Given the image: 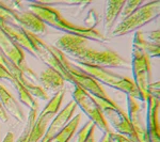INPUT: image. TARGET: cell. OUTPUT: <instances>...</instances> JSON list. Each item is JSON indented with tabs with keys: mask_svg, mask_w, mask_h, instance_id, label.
I'll return each instance as SVG.
<instances>
[{
	"mask_svg": "<svg viewBox=\"0 0 160 142\" xmlns=\"http://www.w3.org/2000/svg\"><path fill=\"white\" fill-rule=\"evenodd\" d=\"M55 47L64 55H68L74 61L99 68H127L130 63L111 49L98 50L90 45V40L81 37L65 34L56 41Z\"/></svg>",
	"mask_w": 160,
	"mask_h": 142,
	"instance_id": "6da1fadb",
	"label": "cell"
},
{
	"mask_svg": "<svg viewBox=\"0 0 160 142\" xmlns=\"http://www.w3.org/2000/svg\"><path fill=\"white\" fill-rule=\"evenodd\" d=\"M29 11L40 18L46 26L65 32L69 35L86 38L90 41L95 42H106L107 38L96 29H88L82 26L75 25L68 22L61 15V13L53 7H48L43 2H31L29 3Z\"/></svg>",
	"mask_w": 160,
	"mask_h": 142,
	"instance_id": "7a4b0ae2",
	"label": "cell"
},
{
	"mask_svg": "<svg viewBox=\"0 0 160 142\" xmlns=\"http://www.w3.org/2000/svg\"><path fill=\"white\" fill-rule=\"evenodd\" d=\"M73 64L81 69V71H83L84 73L89 74L96 81L102 82V84H107V86L113 88V89L122 91L126 95H130V96L135 97V99L142 102L141 94L139 92L138 88L136 87L135 82L130 80L129 78H127V77L121 76V75H118L105 68L89 65V64L80 63V62H76V61H74Z\"/></svg>",
	"mask_w": 160,
	"mask_h": 142,
	"instance_id": "3957f363",
	"label": "cell"
},
{
	"mask_svg": "<svg viewBox=\"0 0 160 142\" xmlns=\"http://www.w3.org/2000/svg\"><path fill=\"white\" fill-rule=\"evenodd\" d=\"M160 13V1L144 2L132 14L124 18L117 27L111 31L113 37H121L129 32L138 30L146 24L159 16Z\"/></svg>",
	"mask_w": 160,
	"mask_h": 142,
	"instance_id": "277c9868",
	"label": "cell"
},
{
	"mask_svg": "<svg viewBox=\"0 0 160 142\" xmlns=\"http://www.w3.org/2000/svg\"><path fill=\"white\" fill-rule=\"evenodd\" d=\"M53 50H55L56 55L58 56L59 60L61 61V63L63 64L64 68L71 75L72 79L74 81V86L80 87L81 89H83L84 91L89 93V94H91L93 97H95V99H110L105 90L102 89V87L98 84V81H96L94 78H92L89 74L84 73L83 71H81L77 66H75L73 62H71V60L68 58V56L64 55L61 50H59L55 46H53Z\"/></svg>",
	"mask_w": 160,
	"mask_h": 142,
	"instance_id": "5b68a950",
	"label": "cell"
},
{
	"mask_svg": "<svg viewBox=\"0 0 160 142\" xmlns=\"http://www.w3.org/2000/svg\"><path fill=\"white\" fill-rule=\"evenodd\" d=\"M94 99L96 104L98 105V107L102 109L105 119L107 121L109 120L114 129L117 130V134L127 137L132 142H139L129 119H128V115L118 107L114 100L111 99H95V97Z\"/></svg>",
	"mask_w": 160,
	"mask_h": 142,
	"instance_id": "8992f818",
	"label": "cell"
},
{
	"mask_svg": "<svg viewBox=\"0 0 160 142\" xmlns=\"http://www.w3.org/2000/svg\"><path fill=\"white\" fill-rule=\"evenodd\" d=\"M149 57L144 50L132 46L131 53V69L133 75V82L141 94L142 102L145 103L148 96V89L151 84L152 71Z\"/></svg>",
	"mask_w": 160,
	"mask_h": 142,
	"instance_id": "52a82bcc",
	"label": "cell"
},
{
	"mask_svg": "<svg viewBox=\"0 0 160 142\" xmlns=\"http://www.w3.org/2000/svg\"><path fill=\"white\" fill-rule=\"evenodd\" d=\"M24 30L31 43L34 56L40 59V60H42V62H44L45 64H47L48 68L58 72L65 81H68L74 84V81H73V79H72L71 75H69L68 73V71L64 68L63 64L61 63L58 56L56 55L55 50H53V46L48 45L47 43L44 42L42 38H40L38 35L33 34V33H31L30 31H28L26 29Z\"/></svg>",
	"mask_w": 160,
	"mask_h": 142,
	"instance_id": "ba28073f",
	"label": "cell"
},
{
	"mask_svg": "<svg viewBox=\"0 0 160 142\" xmlns=\"http://www.w3.org/2000/svg\"><path fill=\"white\" fill-rule=\"evenodd\" d=\"M75 89L73 91V99L76 103L77 106L82 110L89 117L90 121L94 123L95 126L99 128L104 134H110L111 129L110 126L108 124V121L106 120L104 114H102V109L96 104L94 97L91 94L84 91L78 86H74Z\"/></svg>",
	"mask_w": 160,
	"mask_h": 142,
	"instance_id": "9c48e42d",
	"label": "cell"
},
{
	"mask_svg": "<svg viewBox=\"0 0 160 142\" xmlns=\"http://www.w3.org/2000/svg\"><path fill=\"white\" fill-rule=\"evenodd\" d=\"M64 94H65V89H62L53 95L52 99L48 100L47 105L45 106V108L38 115L34 125L31 128L30 135H29V141L28 142L41 141V139L43 138L44 134L46 133L48 126H49L48 124L58 114L60 106L62 104V102H63Z\"/></svg>",
	"mask_w": 160,
	"mask_h": 142,
	"instance_id": "30bf717a",
	"label": "cell"
},
{
	"mask_svg": "<svg viewBox=\"0 0 160 142\" xmlns=\"http://www.w3.org/2000/svg\"><path fill=\"white\" fill-rule=\"evenodd\" d=\"M127 107H128V119L131 126L135 130L139 142H149L148 135L146 130V123L143 118V109L139 99L127 95Z\"/></svg>",
	"mask_w": 160,
	"mask_h": 142,
	"instance_id": "8fae6325",
	"label": "cell"
},
{
	"mask_svg": "<svg viewBox=\"0 0 160 142\" xmlns=\"http://www.w3.org/2000/svg\"><path fill=\"white\" fill-rule=\"evenodd\" d=\"M77 105L74 102H69L61 111L58 112V114L53 118V120L51 121L49 126H48L46 133L44 134L43 138L41 139L40 142H51L55 140L56 136L58 135V133L60 131L64 126L68 124L71 119L73 118L75 111H76Z\"/></svg>",
	"mask_w": 160,
	"mask_h": 142,
	"instance_id": "7c38bea8",
	"label": "cell"
},
{
	"mask_svg": "<svg viewBox=\"0 0 160 142\" xmlns=\"http://www.w3.org/2000/svg\"><path fill=\"white\" fill-rule=\"evenodd\" d=\"M12 16L16 25L20 28L30 31L31 33L35 35H41L46 32V25L41 20L37 15H34L30 11H22L11 8Z\"/></svg>",
	"mask_w": 160,
	"mask_h": 142,
	"instance_id": "4fadbf2b",
	"label": "cell"
},
{
	"mask_svg": "<svg viewBox=\"0 0 160 142\" xmlns=\"http://www.w3.org/2000/svg\"><path fill=\"white\" fill-rule=\"evenodd\" d=\"M148 112L145 117L146 130L149 142H160V124H159V99L148 95L146 99Z\"/></svg>",
	"mask_w": 160,
	"mask_h": 142,
	"instance_id": "5bb4252c",
	"label": "cell"
},
{
	"mask_svg": "<svg viewBox=\"0 0 160 142\" xmlns=\"http://www.w3.org/2000/svg\"><path fill=\"white\" fill-rule=\"evenodd\" d=\"M0 51L16 65L24 66L27 64L22 49L13 42L12 38L1 28H0Z\"/></svg>",
	"mask_w": 160,
	"mask_h": 142,
	"instance_id": "9a60e30c",
	"label": "cell"
},
{
	"mask_svg": "<svg viewBox=\"0 0 160 142\" xmlns=\"http://www.w3.org/2000/svg\"><path fill=\"white\" fill-rule=\"evenodd\" d=\"M0 28L12 38V41L16 45H18L22 49L27 50L31 56L35 57L34 53H33L32 46L28 38L27 34L25 33V30L22 28H20L18 25H10L6 24V23L0 22Z\"/></svg>",
	"mask_w": 160,
	"mask_h": 142,
	"instance_id": "2e32d148",
	"label": "cell"
},
{
	"mask_svg": "<svg viewBox=\"0 0 160 142\" xmlns=\"http://www.w3.org/2000/svg\"><path fill=\"white\" fill-rule=\"evenodd\" d=\"M0 103L3 107L4 111L10 113L19 122H25L26 115L22 109L20 108L19 103L14 99V96L0 84Z\"/></svg>",
	"mask_w": 160,
	"mask_h": 142,
	"instance_id": "e0dca14e",
	"label": "cell"
},
{
	"mask_svg": "<svg viewBox=\"0 0 160 142\" xmlns=\"http://www.w3.org/2000/svg\"><path fill=\"white\" fill-rule=\"evenodd\" d=\"M38 81L41 82L44 90L48 91L58 92L60 90L64 89V80L62 76L55 69L47 68L45 71H43L38 76Z\"/></svg>",
	"mask_w": 160,
	"mask_h": 142,
	"instance_id": "ac0fdd59",
	"label": "cell"
},
{
	"mask_svg": "<svg viewBox=\"0 0 160 142\" xmlns=\"http://www.w3.org/2000/svg\"><path fill=\"white\" fill-rule=\"evenodd\" d=\"M125 2V0H118V1L110 0V1L107 2L105 11V29L107 31V33L111 32L115 20L122 12Z\"/></svg>",
	"mask_w": 160,
	"mask_h": 142,
	"instance_id": "d6986e66",
	"label": "cell"
},
{
	"mask_svg": "<svg viewBox=\"0 0 160 142\" xmlns=\"http://www.w3.org/2000/svg\"><path fill=\"white\" fill-rule=\"evenodd\" d=\"M133 47L140 48L144 50L149 57H158L159 56V44L148 42L145 38H143V33L141 31H137L135 38H133Z\"/></svg>",
	"mask_w": 160,
	"mask_h": 142,
	"instance_id": "ffe728a7",
	"label": "cell"
},
{
	"mask_svg": "<svg viewBox=\"0 0 160 142\" xmlns=\"http://www.w3.org/2000/svg\"><path fill=\"white\" fill-rule=\"evenodd\" d=\"M80 120H81V114H76L74 118L71 119V121L64 126L62 129L59 131L58 135L56 136L55 142H68L76 133L77 128L79 126Z\"/></svg>",
	"mask_w": 160,
	"mask_h": 142,
	"instance_id": "44dd1931",
	"label": "cell"
},
{
	"mask_svg": "<svg viewBox=\"0 0 160 142\" xmlns=\"http://www.w3.org/2000/svg\"><path fill=\"white\" fill-rule=\"evenodd\" d=\"M12 84H13V86H14L15 89H16L17 93H18L19 100L22 103V104L26 105L27 107H29L30 110L31 109H38V104L37 103V100L34 99V97H33L32 95L28 92V90L26 89V88L22 86L18 80H16L15 78H13Z\"/></svg>",
	"mask_w": 160,
	"mask_h": 142,
	"instance_id": "7402d4cb",
	"label": "cell"
},
{
	"mask_svg": "<svg viewBox=\"0 0 160 142\" xmlns=\"http://www.w3.org/2000/svg\"><path fill=\"white\" fill-rule=\"evenodd\" d=\"M38 111V109H31V110H30L29 117H28L27 125H26V127H25L24 131H22V136L19 137V139H18V140H17L16 142H28V141H29L30 131H31V128H32V127H33V125H34L35 121H37Z\"/></svg>",
	"mask_w": 160,
	"mask_h": 142,
	"instance_id": "603a6c76",
	"label": "cell"
},
{
	"mask_svg": "<svg viewBox=\"0 0 160 142\" xmlns=\"http://www.w3.org/2000/svg\"><path fill=\"white\" fill-rule=\"evenodd\" d=\"M95 127L96 126L94 125V123L92 121H88V122L82 126V128L79 130L78 135H77V142H86L89 138V136L91 135L92 133H94Z\"/></svg>",
	"mask_w": 160,
	"mask_h": 142,
	"instance_id": "cb8c5ba5",
	"label": "cell"
},
{
	"mask_svg": "<svg viewBox=\"0 0 160 142\" xmlns=\"http://www.w3.org/2000/svg\"><path fill=\"white\" fill-rule=\"evenodd\" d=\"M143 3L144 2L142 1V0H135V1H131L130 0V1H126L123 7L122 12H121L122 13L123 19L126 18L127 16H129L130 14H132V13L135 12L139 7H141Z\"/></svg>",
	"mask_w": 160,
	"mask_h": 142,
	"instance_id": "d4e9b609",
	"label": "cell"
},
{
	"mask_svg": "<svg viewBox=\"0 0 160 142\" xmlns=\"http://www.w3.org/2000/svg\"><path fill=\"white\" fill-rule=\"evenodd\" d=\"M98 22H99L98 14H97L94 10H90V11L88 12L86 19H84L86 28H88V29H94V27L98 24Z\"/></svg>",
	"mask_w": 160,
	"mask_h": 142,
	"instance_id": "484cf974",
	"label": "cell"
},
{
	"mask_svg": "<svg viewBox=\"0 0 160 142\" xmlns=\"http://www.w3.org/2000/svg\"><path fill=\"white\" fill-rule=\"evenodd\" d=\"M148 93L151 96L159 99V82L157 81L156 84H152L151 82V84L148 86Z\"/></svg>",
	"mask_w": 160,
	"mask_h": 142,
	"instance_id": "4316f807",
	"label": "cell"
},
{
	"mask_svg": "<svg viewBox=\"0 0 160 142\" xmlns=\"http://www.w3.org/2000/svg\"><path fill=\"white\" fill-rule=\"evenodd\" d=\"M0 79H6V80L11 81L13 80L12 75L9 73V71L6 68V66L0 62Z\"/></svg>",
	"mask_w": 160,
	"mask_h": 142,
	"instance_id": "83f0119b",
	"label": "cell"
},
{
	"mask_svg": "<svg viewBox=\"0 0 160 142\" xmlns=\"http://www.w3.org/2000/svg\"><path fill=\"white\" fill-rule=\"evenodd\" d=\"M110 137H111V139H112L113 141H115V142H132L131 140H129L127 137L122 136V135L117 134V133H112V131L110 133Z\"/></svg>",
	"mask_w": 160,
	"mask_h": 142,
	"instance_id": "f1b7e54d",
	"label": "cell"
},
{
	"mask_svg": "<svg viewBox=\"0 0 160 142\" xmlns=\"http://www.w3.org/2000/svg\"><path fill=\"white\" fill-rule=\"evenodd\" d=\"M148 38L153 40V43L159 44V30L157 29L156 31H152V32L149 33Z\"/></svg>",
	"mask_w": 160,
	"mask_h": 142,
	"instance_id": "f546056e",
	"label": "cell"
},
{
	"mask_svg": "<svg viewBox=\"0 0 160 142\" xmlns=\"http://www.w3.org/2000/svg\"><path fill=\"white\" fill-rule=\"evenodd\" d=\"M0 120H2L3 122H8V120H9L8 113L4 111L3 107H2V105H1V103H0Z\"/></svg>",
	"mask_w": 160,
	"mask_h": 142,
	"instance_id": "4dcf8cb0",
	"label": "cell"
},
{
	"mask_svg": "<svg viewBox=\"0 0 160 142\" xmlns=\"http://www.w3.org/2000/svg\"><path fill=\"white\" fill-rule=\"evenodd\" d=\"M2 142H14V135H13V133L9 131V133L7 134V136L4 137Z\"/></svg>",
	"mask_w": 160,
	"mask_h": 142,
	"instance_id": "1f68e13d",
	"label": "cell"
},
{
	"mask_svg": "<svg viewBox=\"0 0 160 142\" xmlns=\"http://www.w3.org/2000/svg\"><path fill=\"white\" fill-rule=\"evenodd\" d=\"M99 142H112V140H111V137H110V134H104L102 137V139L99 140Z\"/></svg>",
	"mask_w": 160,
	"mask_h": 142,
	"instance_id": "d6a6232c",
	"label": "cell"
},
{
	"mask_svg": "<svg viewBox=\"0 0 160 142\" xmlns=\"http://www.w3.org/2000/svg\"><path fill=\"white\" fill-rule=\"evenodd\" d=\"M86 142H95V139H94V133H92L91 135L89 136V138H88V140Z\"/></svg>",
	"mask_w": 160,
	"mask_h": 142,
	"instance_id": "836d02e7",
	"label": "cell"
},
{
	"mask_svg": "<svg viewBox=\"0 0 160 142\" xmlns=\"http://www.w3.org/2000/svg\"><path fill=\"white\" fill-rule=\"evenodd\" d=\"M111 140H112V139H111ZM112 142H115V141H113V140H112Z\"/></svg>",
	"mask_w": 160,
	"mask_h": 142,
	"instance_id": "e575fe53",
	"label": "cell"
}]
</instances>
